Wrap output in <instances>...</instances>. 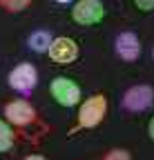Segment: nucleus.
Returning a JSON list of instances; mask_svg holds the SVG:
<instances>
[{
  "label": "nucleus",
  "mask_w": 154,
  "mask_h": 160,
  "mask_svg": "<svg viewBox=\"0 0 154 160\" xmlns=\"http://www.w3.org/2000/svg\"><path fill=\"white\" fill-rule=\"evenodd\" d=\"M107 116V98L103 93H94L85 98V102H78V113H76V127L78 129H92L103 122Z\"/></svg>",
  "instance_id": "nucleus-1"
},
{
  "label": "nucleus",
  "mask_w": 154,
  "mask_h": 160,
  "mask_svg": "<svg viewBox=\"0 0 154 160\" xmlns=\"http://www.w3.org/2000/svg\"><path fill=\"white\" fill-rule=\"evenodd\" d=\"M49 91H51V98L61 107H76L81 102V87L67 76L54 78L51 85H49Z\"/></svg>",
  "instance_id": "nucleus-2"
},
{
  "label": "nucleus",
  "mask_w": 154,
  "mask_h": 160,
  "mask_svg": "<svg viewBox=\"0 0 154 160\" xmlns=\"http://www.w3.org/2000/svg\"><path fill=\"white\" fill-rule=\"evenodd\" d=\"M38 85V69L31 62H20L9 71V87L23 96H29Z\"/></svg>",
  "instance_id": "nucleus-3"
},
{
  "label": "nucleus",
  "mask_w": 154,
  "mask_h": 160,
  "mask_svg": "<svg viewBox=\"0 0 154 160\" xmlns=\"http://www.w3.org/2000/svg\"><path fill=\"white\" fill-rule=\"evenodd\" d=\"M154 105V89L147 85H134L123 93V109L132 113H141Z\"/></svg>",
  "instance_id": "nucleus-4"
},
{
  "label": "nucleus",
  "mask_w": 154,
  "mask_h": 160,
  "mask_svg": "<svg viewBox=\"0 0 154 160\" xmlns=\"http://www.w3.org/2000/svg\"><path fill=\"white\" fill-rule=\"evenodd\" d=\"M105 5L101 0H78L72 9V18L78 25H96L105 18Z\"/></svg>",
  "instance_id": "nucleus-5"
},
{
  "label": "nucleus",
  "mask_w": 154,
  "mask_h": 160,
  "mask_svg": "<svg viewBox=\"0 0 154 160\" xmlns=\"http://www.w3.org/2000/svg\"><path fill=\"white\" fill-rule=\"evenodd\" d=\"M5 120L13 127H27L31 122H36V109L31 107V102L18 98L5 105Z\"/></svg>",
  "instance_id": "nucleus-6"
},
{
  "label": "nucleus",
  "mask_w": 154,
  "mask_h": 160,
  "mask_svg": "<svg viewBox=\"0 0 154 160\" xmlns=\"http://www.w3.org/2000/svg\"><path fill=\"white\" fill-rule=\"evenodd\" d=\"M47 53H49V58L54 60L56 65H72L74 60L78 58V45H76L74 38L58 36V38L51 40Z\"/></svg>",
  "instance_id": "nucleus-7"
},
{
  "label": "nucleus",
  "mask_w": 154,
  "mask_h": 160,
  "mask_svg": "<svg viewBox=\"0 0 154 160\" xmlns=\"http://www.w3.org/2000/svg\"><path fill=\"white\" fill-rule=\"evenodd\" d=\"M114 49H116V53L125 62H134V60H139V56H141V40L130 31L119 33L116 40H114Z\"/></svg>",
  "instance_id": "nucleus-8"
},
{
  "label": "nucleus",
  "mask_w": 154,
  "mask_h": 160,
  "mask_svg": "<svg viewBox=\"0 0 154 160\" xmlns=\"http://www.w3.org/2000/svg\"><path fill=\"white\" fill-rule=\"evenodd\" d=\"M51 33L49 31H45V29H38V31H34L29 38H27V45H29V49H34V51H38V53H45L47 49H49V45H51Z\"/></svg>",
  "instance_id": "nucleus-9"
},
{
  "label": "nucleus",
  "mask_w": 154,
  "mask_h": 160,
  "mask_svg": "<svg viewBox=\"0 0 154 160\" xmlns=\"http://www.w3.org/2000/svg\"><path fill=\"white\" fill-rule=\"evenodd\" d=\"M16 145V136H13V129L7 120H0V153L9 151L11 147Z\"/></svg>",
  "instance_id": "nucleus-10"
},
{
  "label": "nucleus",
  "mask_w": 154,
  "mask_h": 160,
  "mask_svg": "<svg viewBox=\"0 0 154 160\" xmlns=\"http://www.w3.org/2000/svg\"><path fill=\"white\" fill-rule=\"evenodd\" d=\"M31 5V0H0V7L9 13H18V11H25Z\"/></svg>",
  "instance_id": "nucleus-11"
},
{
  "label": "nucleus",
  "mask_w": 154,
  "mask_h": 160,
  "mask_svg": "<svg viewBox=\"0 0 154 160\" xmlns=\"http://www.w3.org/2000/svg\"><path fill=\"white\" fill-rule=\"evenodd\" d=\"M101 160H132V156H130V151H125V149H109Z\"/></svg>",
  "instance_id": "nucleus-12"
},
{
  "label": "nucleus",
  "mask_w": 154,
  "mask_h": 160,
  "mask_svg": "<svg viewBox=\"0 0 154 160\" xmlns=\"http://www.w3.org/2000/svg\"><path fill=\"white\" fill-rule=\"evenodd\" d=\"M134 5H136V9H141V11H152L154 9V0H134Z\"/></svg>",
  "instance_id": "nucleus-13"
},
{
  "label": "nucleus",
  "mask_w": 154,
  "mask_h": 160,
  "mask_svg": "<svg viewBox=\"0 0 154 160\" xmlns=\"http://www.w3.org/2000/svg\"><path fill=\"white\" fill-rule=\"evenodd\" d=\"M147 133H150V140H154V116L150 118V122H147Z\"/></svg>",
  "instance_id": "nucleus-14"
},
{
  "label": "nucleus",
  "mask_w": 154,
  "mask_h": 160,
  "mask_svg": "<svg viewBox=\"0 0 154 160\" xmlns=\"http://www.w3.org/2000/svg\"><path fill=\"white\" fill-rule=\"evenodd\" d=\"M23 160H45L43 156H27V158H23Z\"/></svg>",
  "instance_id": "nucleus-15"
},
{
  "label": "nucleus",
  "mask_w": 154,
  "mask_h": 160,
  "mask_svg": "<svg viewBox=\"0 0 154 160\" xmlns=\"http://www.w3.org/2000/svg\"><path fill=\"white\" fill-rule=\"evenodd\" d=\"M56 2H61V5H65V2H69V0H56Z\"/></svg>",
  "instance_id": "nucleus-16"
},
{
  "label": "nucleus",
  "mask_w": 154,
  "mask_h": 160,
  "mask_svg": "<svg viewBox=\"0 0 154 160\" xmlns=\"http://www.w3.org/2000/svg\"><path fill=\"white\" fill-rule=\"evenodd\" d=\"M152 56H154V51H152Z\"/></svg>",
  "instance_id": "nucleus-17"
}]
</instances>
